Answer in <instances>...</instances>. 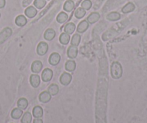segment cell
Segmentation results:
<instances>
[{
    "label": "cell",
    "mask_w": 147,
    "mask_h": 123,
    "mask_svg": "<svg viewBox=\"0 0 147 123\" xmlns=\"http://www.w3.org/2000/svg\"><path fill=\"white\" fill-rule=\"evenodd\" d=\"M110 72H111V76L113 79H118L122 77L123 68L121 63L117 61L113 62L110 67Z\"/></svg>",
    "instance_id": "cell-1"
},
{
    "label": "cell",
    "mask_w": 147,
    "mask_h": 123,
    "mask_svg": "<svg viewBox=\"0 0 147 123\" xmlns=\"http://www.w3.org/2000/svg\"><path fill=\"white\" fill-rule=\"evenodd\" d=\"M12 30L11 28H6L0 32V45L2 44L12 35Z\"/></svg>",
    "instance_id": "cell-2"
},
{
    "label": "cell",
    "mask_w": 147,
    "mask_h": 123,
    "mask_svg": "<svg viewBox=\"0 0 147 123\" xmlns=\"http://www.w3.org/2000/svg\"><path fill=\"white\" fill-rule=\"evenodd\" d=\"M49 50V45L46 42H40L37 47V53L39 56H44Z\"/></svg>",
    "instance_id": "cell-3"
},
{
    "label": "cell",
    "mask_w": 147,
    "mask_h": 123,
    "mask_svg": "<svg viewBox=\"0 0 147 123\" xmlns=\"http://www.w3.org/2000/svg\"><path fill=\"white\" fill-rule=\"evenodd\" d=\"M53 71L50 69H45L42 72V75H41V77H42V80L44 82H49L53 78Z\"/></svg>",
    "instance_id": "cell-4"
},
{
    "label": "cell",
    "mask_w": 147,
    "mask_h": 123,
    "mask_svg": "<svg viewBox=\"0 0 147 123\" xmlns=\"http://www.w3.org/2000/svg\"><path fill=\"white\" fill-rule=\"evenodd\" d=\"M72 79L71 75L69 74V73H66V72H64V73H62V75L60 77V82L61 84L63 86H68L71 83Z\"/></svg>",
    "instance_id": "cell-5"
},
{
    "label": "cell",
    "mask_w": 147,
    "mask_h": 123,
    "mask_svg": "<svg viewBox=\"0 0 147 123\" xmlns=\"http://www.w3.org/2000/svg\"><path fill=\"white\" fill-rule=\"evenodd\" d=\"M30 83L33 88H38L40 84V76L37 74H32L30 77Z\"/></svg>",
    "instance_id": "cell-6"
},
{
    "label": "cell",
    "mask_w": 147,
    "mask_h": 123,
    "mask_svg": "<svg viewBox=\"0 0 147 123\" xmlns=\"http://www.w3.org/2000/svg\"><path fill=\"white\" fill-rule=\"evenodd\" d=\"M77 55H78V48H77V46H69V48H68L67 50L68 57L71 59H74L75 58H77Z\"/></svg>",
    "instance_id": "cell-7"
},
{
    "label": "cell",
    "mask_w": 147,
    "mask_h": 123,
    "mask_svg": "<svg viewBox=\"0 0 147 123\" xmlns=\"http://www.w3.org/2000/svg\"><path fill=\"white\" fill-rule=\"evenodd\" d=\"M61 60V56L58 53H53L49 57V62L52 66H56Z\"/></svg>",
    "instance_id": "cell-8"
},
{
    "label": "cell",
    "mask_w": 147,
    "mask_h": 123,
    "mask_svg": "<svg viewBox=\"0 0 147 123\" xmlns=\"http://www.w3.org/2000/svg\"><path fill=\"white\" fill-rule=\"evenodd\" d=\"M43 69V63H41V61L40 60H35L33 63H32V66H31V71H32L33 73H40V71Z\"/></svg>",
    "instance_id": "cell-9"
},
{
    "label": "cell",
    "mask_w": 147,
    "mask_h": 123,
    "mask_svg": "<svg viewBox=\"0 0 147 123\" xmlns=\"http://www.w3.org/2000/svg\"><path fill=\"white\" fill-rule=\"evenodd\" d=\"M51 99V95L49 91H43L39 95V100L42 103H48L50 101Z\"/></svg>",
    "instance_id": "cell-10"
},
{
    "label": "cell",
    "mask_w": 147,
    "mask_h": 123,
    "mask_svg": "<svg viewBox=\"0 0 147 123\" xmlns=\"http://www.w3.org/2000/svg\"><path fill=\"white\" fill-rule=\"evenodd\" d=\"M55 36H56V32L52 28H49L48 30H46L44 33V38L46 40H52L55 38Z\"/></svg>",
    "instance_id": "cell-11"
},
{
    "label": "cell",
    "mask_w": 147,
    "mask_h": 123,
    "mask_svg": "<svg viewBox=\"0 0 147 123\" xmlns=\"http://www.w3.org/2000/svg\"><path fill=\"white\" fill-rule=\"evenodd\" d=\"M32 114L35 118H41L43 115V110L40 106H35L32 110Z\"/></svg>",
    "instance_id": "cell-12"
},
{
    "label": "cell",
    "mask_w": 147,
    "mask_h": 123,
    "mask_svg": "<svg viewBox=\"0 0 147 123\" xmlns=\"http://www.w3.org/2000/svg\"><path fill=\"white\" fill-rule=\"evenodd\" d=\"M100 15L97 12H92L87 17V22L90 24H94L100 19Z\"/></svg>",
    "instance_id": "cell-13"
},
{
    "label": "cell",
    "mask_w": 147,
    "mask_h": 123,
    "mask_svg": "<svg viewBox=\"0 0 147 123\" xmlns=\"http://www.w3.org/2000/svg\"><path fill=\"white\" fill-rule=\"evenodd\" d=\"M89 28V22L87 20H82L77 27V32L80 33H83L85 32Z\"/></svg>",
    "instance_id": "cell-14"
},
{
    "label": "cell",
    "mask_w": 147,
    "mask_h": 123,
    "mask_svg": "<svg viewBox=\"0 0 147 123\" xmlns=\"http://www.w3.org/2000/svg\"><path fill=\"white\" fill-rule=\"evenodd\" d=\"M25 14L28 17L32 18L37 15V9L32 6L28 7L25 9Z\"/></svg>",
    "instance_id": "cell-15"
},
{
    "label": "cell",
    "mask_w": 147,
    "mask_h": 123,
    "mask_svg": "<svg viewBox=\"0 0 147 123\" xmlns=\"http://www.w3.org/2000/svg\"><path fill=\"white\" fill-rule=\"evenodd\" d=\"M27 22H28V20H27L26 17L24 15H19L15 19V23L19 27L25 26Z\"/></svg>",
    "instance_id": "cell-16"
},
{
    "label": "cell",
    "mask_w": 147,
    "mask_h": 123,
    "mask_svg": "<svg viewBox=\"0 0 147 123\" xmlns=\"http://www.w3.org/2000/svg\"><path fill=\"white\" fill-rule=\"evenodd\" d=\"M121 14L117 12H112L107 15L106 18L109 21H117L121 19Z\"/></svg>",
    "instance_id": "cell-17"
},
{
    "label": "cell",
    "mask_w": 147,
    "mask_h": 123,
    "mask_svg": "<svg viewBox=\"0 0 147 123\" xmlns=\"http://www.w3.org/2000/svg\"><path fill=\"white\" fill-rule=\"evenodd\" d=\"M76 26L73 23V22H69L67 23L64 27V32L71 35V34H73L74 32L75 31Z\"/></svg>",
    "instance_id": "cell-18"
},
{
    "label": "cell",
    "mask_w": 147,
    "mask_h": 123,
    "mask_svg": "<svg viewBox=\"0 0 147 123\" xmlns=\"http://www.w3.org/2000/svg\"><path fill=\"white\" fill-rule=\"evenodd\" d=\"M22 114H23L22 110L20 108H15L11 112V117L15 120H18L22 117Z\"/></svg>",
    "instance_id": "cell-19"
},
{
    "label": "cell",
    "mask_w": 147,
    "mask_h": 123,
    "mask_svg": "<svg viewBox=\"0 0 147 123\" xmlns=\"http://www.w3.org/2000/svg\"><path fill=\"white\" fill-rule=\"evenodd\" d=\"M65 69L66 71L73 72L76 69V62L73 60H69L65 64Z\"/></svg>",
    "instance_id": "cell-20"
},
{
    "label": "cell",
    "mask_w": 147,
    "mask_h": 123,
    "mask_svg": "<svg viewBox=\"0 0 147 123\" xmlns=\"http://www.w3.org/2000/svg\"><path fill=\"white\" fill-rule=\"evenodd\" d=\"M69 40H70V36L69 34L66 33V32H63L61 34L60 37H59V41L61 44L67 45L69 43Z\"/></svg>",
    "instance_id": "cell-21"
},
{
    "label": "cell",
    "mask_w": 147,
    "mask_h": 123,
    "mask_svg": "<svg viewBox=\"0 0 147 123\" xmlns=\"http://www.w3.org/2000/svg\"><path fill=\"white\" fill-rule=\"evenodd\" d=\"M74 8V2L72 0H67L63 5V9L68 12H71Z\"/></svg>",
    "instance_id": "cell-22"
},
{
    "label": "cell",
    "mask_w": 147,
    "mask_h": 123,
    "mask_svg": "<svg viewBox=\"0 0 147 123\" xmlns=\"http://www.w3.org/2000/svg\"><path fill=\"white\" fill-rule=\"evenodd\" d=\"M48 91L51 94V96H55L59 93V87L57 84H51L48 89Z\"/></svg>",
    "instance_id": "cell-23"
},
{
    "label": "cell",
    "mask_w": 147,
    "mask_h": 123,
    "mask_svg": "<svg viewBox=\"0 0 147 123\" xmlns=\"http://www.w3.org/2000/svg\"><path fill=\"white\" fill-rule=\"evenodd\" d=\"M135 9V5L132 3V2H128V4L125 5V6L123 7L122 12L124 14L129 13V12H133V11Z\"/></svg>",
    "instance_id": "cell-24"
},
{
    "label": "cell",
    "mask_w": 147,
    "mask_h": 123,
    "mask_svg": "<svg viewBox=\"0 0 147 123\" xmlns=\"http://www.w3.org/2000/svg\"><path fill=\"white\" fill-rule=\"evenodd\" d=\"M28 106V101L25 98H20L18 101V108L21 110H25Z\"/></svg>",
    "instance_id": "cell-25"
},
{
    "label": "cell",
    "mask_w": 147,
    "mask_h": 123,
    "mask_svg": "<svg viewBox=\"0 0 147 123\" xmlns=\"http://www.w3.org/2000/svg\"><path fill=\"white\" fill-rule=\"evenodd\" d=\"M68 19V15L65 12H61L58 15L57 17H56V20L59 23H64L66 20Z\"/></svg>",
    "instance_id": "cell-26"
},
{
    "label": "cell",
    "mask_w": 147,
    "mask_h": 123,
    "mask_svg": "<svg viewBox=\"0 0 147 123\" xmlns=\"http://www.w3.org/2000/svg\"><path fill=\"white\" fill-rule=\"evenodd\" d=\"M80 41H81V36H80V35L74 34V36L72 37L71 44V46H78L80 43Z\"/></svg>",
    "instance_id": "cell-27"
},
{
    "label": "cell",
    "mask_w": 147,
    "mask_h": 123,
    "mask_svg": "<svg viewBox=\"0 0 147 123\" xmlns=\"http://www.w3.org/2000/svg\"><path fill=\"white\" fill-rule=\"evenodd\" d=\"M32 121V114L29 112H27L24 114L22 116V120H21V122L22 123H30Z\"/></svg>",
    "instance_id": "cell-28"
},
{
    "label": "cell",
    "mask_w": 147,
    "mask_h": 123,
    "mask_svg": "<svg viewBox=\"0 0 147 123\" xmlns=\"http://www.w3.org/2000/svg\"><path fill=\"white\" fill-rule=\"evenodd\" d=\"M86 15V10L82 7H80L76 10L75 13H74V15L78 19H81V18L84 17V15Z\"/></svg>",
    "instance_id": "cell-29"
},
{
    "label": "cell",
    "mask_w": 147,
    "mask_h": 123,
    "mask_svg": "<svg viewBox=\"0 0 147 123\" xmlns=\"http://www.w3.org/2000/svg\"><path fill=\"white\" fill-rule=\"evenodd\" d=\"M46 5V0H35L34 1V6L38 9H42Z\"/></svg>",
    "instance_id": "cell-30"
},
{
    "label": "cell",
    "mask_w": 147,
    "mask_h": 123,
    "mask_svg": "<svg viewBox=\"0 0 147 123\" xmlns=\"http://www.w3.org/2000/svg\"><path fill=\"white\" fill-rule=\"evenodd\" d=\"M92 3L90 0H84V1L82 2V3L81 6L85 10H89L92 7Z\"/></svg>",
    "instance_id": "cell-31"
},
{
    "label": "cell",
    "mask_w": 147,
    "mask_h": 123,
    "mask_svg": "<svg viewBox=\"0 0 147 123\" xmlns=\"http://www.w3.org/2000/svg\"><path fill=\"white\" fill-rule=\"evenodd\" d=\"M5 4H6V1L5 0H0V8L2 9V8L5 7Z\"/></svg>",
    "instance_id": "cell-32"
},
{
    "label": "cell",
    "mask_w": 147,
    "mask_h": 123,
    "mask_svg": "<svg viewBox=\"0 0 147 123\" xmlns=\"http://www.w3.org/2000/svg\"><path fill=\"white\" fill-rule=\"evenodd\" d=\"M33 123H43V120L40 118H36L33 120Z\"/></svg>",
    "instance_id": "cell-33"
},
{
    "label": "cell",
    "mask_w": 147,
    "mask_h": 123,
    "mask_svg": "<svg viewBox=\"0 0 147 123\" xmlns=\"http://www.w3.org/2000/svg\"><path fill=\"white\" fill-rule=\"evenodd\" d=\"M0 17H1V14H0Z\"/></svg>",
    "instance_id": "cell-34"
}]
</instances>
